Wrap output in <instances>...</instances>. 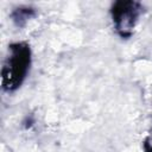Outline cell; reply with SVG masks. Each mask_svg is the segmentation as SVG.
Wrapping results in <instances>:
<instances>
[{
	"instance_id": "cell-1",
	"label": "cell",
	"mask_w": 152,
	"mask_h": 152,
	"mask_svg": "<svg viewBox=\"0 0 152 152\" xmlns=\"http://www.w3.org/2000/svg\"><path fill=\"white\" fill-rule=\"evenodd\" d=\"M10 51L11 53L2 68V86L7 90H13L21 84L27 74L30 49L24 43H15L11 45Z\"/></svg>"
},
{
	"instance_id": "cell-2",
	"label": "cell",
	"mask_w": 152,
	"mask_h": 152,
	"mask_svg": "<svg viewBox=\"0 0 152 152\" xmlns=\"http://www.w3.org/2000/svg\"><path fill=\"white\" fill-rule=\"evenodd\" d=\"M139 5L135 2H116L113 6V20L116 28L120 31H128L134 26L138 18Z\"/></svg>"
}]
</instances>
